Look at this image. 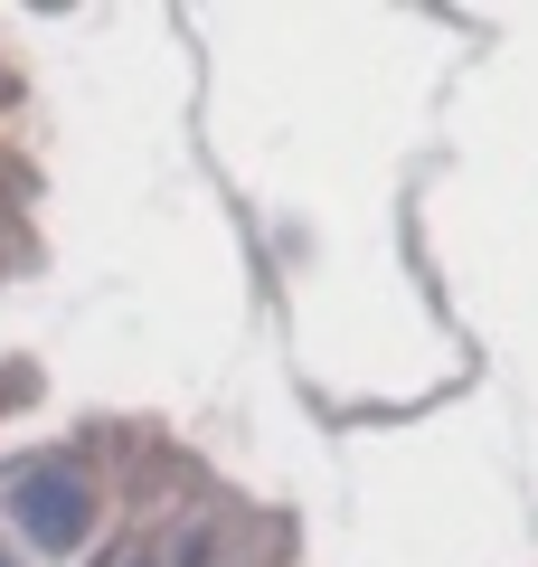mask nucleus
<instances>
[{"label":"nucleus","mask_w":538,"mask_h":567,"mask_svg":"<svg viewBox=\"0 0 538 567\" xmlns=\"http://www.w3.org/2000/svg\"><path fill=\"white\" fill-rule=\"evenodd\" d=\"M10 511H20V529H29L39 548H76L85 529H95V502H85V483H76L66 464H39L20 492H10Z\"/></svg>","instance_id":"1"},{"label":"nucleus","mask_w":538,"mask_h":567,"mask_svg":"<svg viewBox=\"0 0 538 567\" xmlns=\"http://www.w3.org/2000/svg\"><path fill=\"white\" fill-rule=\"evenodd\" d=\"M0 567H10V558H0Z\"/></svg>","instance_id":"2"}]
</instances>
